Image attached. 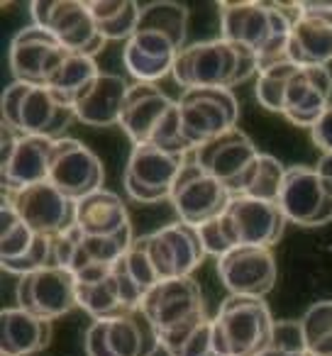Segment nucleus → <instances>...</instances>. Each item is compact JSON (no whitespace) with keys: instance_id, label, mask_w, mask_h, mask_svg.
I'll return each mask as SVG.
<instances>
[{"instance_id":"a18cd8bd","label":"nucleus","mask_w":332,"mask_h":356,"mask_svg":"<svg viewBox=\"0 0 332 356\" xmlns=\"http://www.w3.org/2000/svg\"><path fill=\"white\" fill-rule=\"evenodd\" d=\"M262 356H278V354H274V351H267V354H262Z\"/></svg>"},{"instance_id":"1a4fd4ad","label":"nucleus","mask_w":332,"mask_h":356,"mask_svg":"<svg viewBox=\"0 0 332 356\" xmlns=\"http://www.w3.org/2000/svg\"><path fill=\"white\" fill-rule=\"evenodd\" d=\"M283 215L298 227L332 222V186L313 166H288L278 195Z\"/></svg>"},{"instance_id":"4be33fe9","label":"nucleus","mask_w":332,"mask_h":356,"mask_svg":"<svg viewBox=\"0 0 332 356\" xmlns=\"http://www.w3.org/2000/svg\"><path fill=\"white\" fill-rule=\"evenodd\" d=\"M132 86L118 74L100 71L81 93L74 95L76 120L90 127H110L120 124L125 110V100Z\"/></svg>"},{"instance_id":"c9c22d12","label":"nucleus","mask_w":332,"mask_h":356,"mask_svg":"<svg viewBox=\"0 0 332 356\" xmlns=\"http://www.w3.org/2000/svg\"><path fill=\"white\" fill-rule=\"evenodd\" d=\"M198 234H200V242H203L205 252L213 254V257H225L228 252H232L237 247V239H235V232H232V225H230L228 215H218L213 218L210 222L200 225L198 227Z\"/></svg>"},{"instance_id":"0eeeda50","label":"nucleus","mask_w":332,"mask_h":356,"mask_svg":"<svg viewBox=\"0 0 332 356\" xmlns=\"http://www.w3.org/2000/svg\"><path fill=\"white\" fill-rule=\"evenodd\" d=\"M32 25L52 32L64 49L86 54L90 59L100 54L105 40L84 0H35L30 6Z\"/></svg>"},{"instance_id":"39448f33","label":"nucleus","mask_w":332,"mask_h":356,"mask_svg":"<svg viewBox=\"0 0 332 356\" xmlns=\"http://www.w3.org/2000/svg\"><path fill=\"white\" fill-rule=\"evenodd\" d=\"M274 317L262 298L228 296L213 317V341L220 356H262L269 351Z\"/></svg>"},{"instance_id":"473e14b6","label":"nucleus","mask_w":332,"mask_h":356,"mask_svg":"<svg viewBox=\"0 0 332 356\" xmlns=\"http://www.w3.org/2000/svg\"><path fill=\"white\" fill-rule=\"evenodd\" d=\"M283 178H286V166L271 154H259L252 173H249L247 184H244L242 195L267 203H278V195L283 188Z\"/></svg>"},{"instance_id":"4468645a","label":"nucleus","mask_w":332,"mask_h":356,"mask_svg":"<svg viewBox=\"0 0 332 356\" xmlns=\"http://www.w3.org/2000/svg\"><path fill=\"white\" fill-rule=\"evenodd\" d=\"M103 163L100 159L74 137H64L52 147L49 181L76 203L103 188Z\"/></svg>"},{"instance_id":"a19ab883","label":"nucleus","mask_w":332,"mask_h":356,"mask_svg":"<svg viewBox=\"0 0 332 356\" xmlns=\"http://www.w3.org/2000/svg\"><path fill=\"white\" fill-rule=\"evenodd\" d=\"M171 356H220L213 341V320H205Z\"/></svg>"},{"instance_id":"393cba45","label":"nucleus","mask_w":332,"mask_h":356,"mask_svg":"<svg viewBox=\"0 0 332 356\" xmlns=\"http://www.w3.org/2000/svg\"><path fill=\"white\" fill-rule=\"evenodd\" d=\"M52 341V322L22 310L6 307L0 312V351L3 356H32Z\"/></svg>"},{"instance_id":"f8f14e48","label":"nucleus","mask_w":332,"mask_h":356,"mask_svg":"<svg viewBox=\"0 0 332 356\" xmlns=\"http://www.w3.org/2000/svg\"><path fill=\"white\" fill-rule=\"evenodd\" d=\"M17 307L52 322L61 315H69L79 307V286L76 276L66 268L47 266L35 273H27L15 288Z\"/></svg>"},{"instance_id":"c03bdc74","label":"nucleus","mask_w":332,"mask_h":356,"mask_svg":"<svg viewBox=\"0 0 332 356\" xmlns=\"http://www.w3.org/2000/svg\"><path fill=\"white\" fill-rule=\"evenodd\" d=\"M315 168H317V173H320V176L325 178L327 184L332 186V154H322Z\"/></svg>"},{"instance_id":"ea45409f","label":"nucleus","mask_w":332,"mask_h":356,"mask_svg":"<svg viewBox=\"0 0 332 356\" xmlns=\"http://www.w3.org/2000/svg\"><path fill=\"white\" fill-rule=\"evenodd\" d=\"M32 86L20 83V81H13L3 95H0V113H3V124H8L10 129L20 132V110L22 103H25V95Z\"/></svg>"},{"instance_id":"49530a36","label":"nucleus","mask_w":332,"mask_h":356,"mask_svg":"<svg viewBox=\"0 0 332 356\" xmlns=\"http://www.w3.org/2000/svg\"><path fill=\"white\" fill-rule=\"evenodd\" d=\"M293 356H310V354H308V351H306V354H293Z\"/></svg>"},{"instance_id":"412c9836","label":"nucleus","mask_w":332,"mask_h":356,"mask_svg":"<svg viewBox=\"0 0 332 356\" xmlns=\"http://www.w3.org/2000/svg\"><path fill=\"white\" fill-rule=\"evenodd\" d=\"M186 159L189 156L164 152V149L152 147V144H137L129 152L122 184L147 188L149 193L159 195L161 200L169 198Z\"/></svg>"},{"instance_id":"f03ea898","label":"nucleus","mask_w":332,"mask_h":356,"mask_svg":"<svg viewBox=\"0 0 332 356\" xmlns=\"http://www.w3.org/2000/svg\"><path fill=\"white\" fill-rule=\"evenodd\" d=\"M171 74L184 90L232 88L252 76H259V59L254 51L235 47L220 37L186 44L176 54Z\"/></svg>"},{"instance_id":"cd10ccee","label":"nucleus","mask_w":332,"mask_h":356,"mask_svg":"<svg viewBox=\"0 0 332 356\" xmlns=\"http://www.w3.org/2000/svg\"><path fill=\"white\" fill-rule=\"evenodd\" d=\"M88 10L105 42H129L139 27L142 6L134 0H93L88 3Z\"/></svg>"},{"instance_id":"7ed1b4c3","label":"nucleus","mask_w":332,"mask_h":356,"mask_svg":"<svg viewBox=\"0 0 332 356\" xmlns=\"http://www.w3.org/2000/svg\"><path fill=\"white\" fill-rule=\"evenodd\" d=\"M120 127L132 139V147L152 144V147L181 154V156L193 154L181 132L179 100H171L154 83H134L129 88Z\"/></svg>"},{"instance_id":"72a5a7b5","label":"nucleus","mask_w":332,"mask_h":356,"mask_svg":"<svg viewBox=\"0 0 332 356\" xmlns=\"http://www.w3.org/2000/svg\"><path fill=\"white\" fill-rule=\"evenodd\" d=\"M306 349L310 356H332V300L313 302L301 317Z\"/></svg>"},{"instance_id":"2eb2a0df","label":"nucleus","mask_w":332,"mask_h":356,"mask_svg":"<svg viewBox=\"0 0 332 356\" xmlns=\"http://www.w3.org/2000/svg\"><path fill=\"white\" fill-rule=\"evenodd\" d=\"M276 259L271 249L235 247L218 259V278L230 296L262 298L276 286Z\"/></svg>"},{"instance_id":"58836bf2","label":"nucleus","mask_w":332,"mask_h":356,"mask_svg":"<svg viewBox=\"0 0 332 356\" xmlns=\"http://www.w3.org/2000/svg\"><path fill=\"white\" fill-rule=\"evenodd\" d=\"M269 351L278 356H293V354H306V337H303V327L296 320H281L274 322L271 332V344Z\"/></svg>"},{"instance_id":"ddd939ff","label":"nucleus","mask_w":332,"mask_h":356,"mask_svg":"<svg viewBox=\"0 0 332 356\" xmlns=\"http://www.w3.org/2000/svg\"><path fill=\"white\" fill-rule=\"evenodd\" d=\"M3 200H8L27 227L42 237H59L76 225V203L66 198L52 181L22 188L17 193H3Z\"/></svg>"},{"instance_id":"37998d69","label":"nucleus","mask_w":332,"mask_h":356,"mask_svg":"<svg viewBox=\"0 0 332 356\" xmlns=\"http://www.w3.org/2000/svg\"><path fill=\"white\" fill-rule=\"evenodd\" d=\"M310 137H313V144L320 149L322 154H332V105L325 110L317 124L310 129Z\"/></svg>"},{"instance_id":"dca6fc26","label":"nucleus","mask_w":332,"mask_h":356,"mask_svg":"<svg viewBox=\"0 0 332 356\" xmlns=\"http://www.w3.org/2000/svg\"><path fill=\"white\" fill-rule=\"evenodd\" d=\"M66 51L69 49H64L52 32L37 25L22 27L10 40V51H8L13 79L27 86H47L52 71Z\"/></svg>"},{"instance_id":"b1692460","label":"nucleus","mask_w":332,"mask_h":356,"mask_svg":"<svg viewBox=\"0 0 332 356\" xmlns=\"http://www.w3.org/2000/svg\"><path fill=\"white\" fill-rule=\"evenodd\" d=\"M179 47L157 32H134L129 42H125L122 61L125 69L137 83H157L166 74L174 71V61Z\"/></svg>"},{"instance_id":"79ce46f5","label":"nucleus","mask_w":332,"mask_h":356,"mask_svg":"<svg viewBox=\"0 0 332 356\" xmlns=\"http://www.w3.org/2000/svg\"><path fill=\"white\" fill-rule=\"evenodd\" d=\"M86 356H115L108 339V320H93L86 332Z\"/></svg>"},{"instance_id":"6ab92c4d","label":"nucleus","mask_w":332,"mask_h":356,"mask_svg":"<svg viewBox=\"0 0 332 356\" xmlns=\"http://www.w3.org/2000/svg\"><path fill=\"white\" fill-rule=\"evenodd\" d=\"M332 105V74L327 66H298L286 90L283 118L313 129Z\"/></svg>"},{"instance_id":"c85d7f7f","label":"nucleus","mask_w":332,"mask_h":356,"mask_svg":"<svg viewBox=\"0 0 332 356\" xmlns=\"http://www.w3.org/2000/svg\"><path fill=\"white\" fill-rule=\"evenodd\" d=\"M137 32H157L174 42L179 49L186 47V35H189V8L171 0H157L149 3L139 13Z\"/></svg>"},{"instance_id":"bb28decb","label":"nucleus","mask_w":332,"mask_h":356,"mask_svg":"<svg viewBox=\"0 0 332 356\" xmlns=\"http://www.w3.org/2000/svg\"><path fill=\"white\" fill-rule=\"evenodd\" d=\"M108 339L115 356H154L161 349L157 330L142 307L108 320Z\"/></svg>"},{"instance_id":"7c9ffc66","label":"nucleus","mask_w":332,"mask_h":356,"mask_svg":"<svg viewBox=\"0 0 332 356\" xmlns=\"http://www.w3.org/2000/svg\"><path fill=\"white\" fill-rule=\"evenodd\" d=\"M98 74L100 69L95 64V59H90L86 54H76V51H66L59 64H56V69L52 71L49 81H47V88L74 100V95L81 93Z\"/></svg>"},{"instance_id":"5701e85b","label":"nucleus","mask_w":332,"mask_h":356,"mask_svg":"<svg viewBox=\"0 0 332 356\" xmlns=\"http://www.w3.org/2000/svg\"><path fill=\"white\" fill-rule=\"evenodd\" d=\"M52 147H54V142H49V139L22 134L15 149L6 159H0L3 193H17L22 188L49 181Z\"/></svg>"},{"instance_id":"6e6552de","label":"nucleus","mask_w":332,"mask_h":356,"mask_svg":"<svg viewBox=\"0 0 332 356\" xmlns=\"http://www.w3.org/2000/svg\"><path fill=\"white\" fill-rule=\"evenodd\" d=\"M169 200L179 215V222L200 227L228 210V205L232 203V193L200 163H196L193 156H189L171 188Z\"/></svg>"},{"instance_id":"a878e982","label":"nucleus","mask_w":332,"mask_h":356,"mask_svg":"<svg viewBox=\"0 0 332 356\" xmlns=\"http://www.w3.org/2000/svg\"><path fill=\"white\" fill-rule=\"evenodd\" d=\"M76 227L90 237H110L132 227L122 198L113 191H95L86 198L76 200Z\"/></svg>"},{"instance_id":"4c0bfd02","label":"nucleus","mask_w":332,"mask_h":356,"mask_svg":"<svg viewBox=\"0 0 332 356\" xmlns=\"http://www.w3.org/2000/svg\"><path fill=\"white\" fill-rule=\"evenodd\" d=\"M6 273H15V276H27V273H35L40 268L52 266V237H42L37 234L32 249L25 257L15 259V261H3L0 264Z\"/></svg>"},{"instance_id":"c756f323","label":"nucleus","mask_w":332,"mask_h":356,"mask_svg":"<svg viewBox=\"0 0 332 356\" xmlns=\"http://www.w3.org/2000/svg\"><path fill=\"white\" fill-rule=\"evenodd\" d=\"M76 286H79V307H84V312H88L93 320H115V317L129 312L120 298L113 268L100 281L76 283Z\"/></svg>"},{"instance_id":"a211bd4d","label":"nucleus","mask_w":332,"mask_h":356,"mask_svg":"<svg viewBox=\"0 0 332 356\" xmlns=\"http://www.w3.org/2000/svg\"><path fill=\"white\" fill-rule=\"evenodd\" d=\"M232 225L237 247H264L271 249L286 229V215L278 203L232 195V203L225 210Z\"/></svg>"},{"instance_id":"f3484780","label":"nucleus","mask_w":332,"mask_h":356,"mask_svg":"<svg viewBox=\"0 0 332 356\" xmlns=\"http://www.w3.org/2000/svg\"><path fill=\"white\" fill-rule=\"evenodd\" d=\"M291 30V61L327 66L332 61V3H296Z\"/></svg>"},{"instance_id":"2f4dec72","label":"nucleus","mask_w":332,"mask_h":356,"mask_svg":"<svg viewBox=\"0 0 332 356\" xmlns=\"http://www.w3.org/2000/svg\"><path fill=\"white\" fill-rule=\"evenodd\" d=\"M37 234L25 225V220L17 215L8 200L0 205V264L3 261H15V259L25 257L35 244Z\"/></svg>"},{"instance_id":"9d476101","label":"nucleus","mask_w":332,"mask_h":356,"mask_svg":"<svg viewBox=\"0 0 332 356\" xmlns=\"http://www.w3.org/2000/svg\"><path fill=\"white\" fill-rule=\"evenodd\" d=\"M144 247L159 281L189 278L208 257L198 227H191L186 222H171L157 232L144 234Z\"/></svg>"},{"instance_id":"f704fd0d","label":"nucleus","mask_w":332,"mask_h":356,"mask_svg":"<svg viewBox=\"0 0 332 356\" xmlns=\"http://www.w3.org/2000/svg\"><path fill=\"white\" fill-rule=\"evenodd\" d=\"M298 64L288 61V64H278L271 69H264L257 76V100L264 110L269 113L283 115V103H286V90L291 83L293 74H296Z\"/></svg>"},{"instance_id":"f257e3e1","label":"nucleus","mask_w":332,"mask_h":356,"mask_svg":"<svg viewBox=\"0 0 332 356\" xmlns=\"http://www.w3.org/2000/svg\"><path fill=\"white\" fill-rule=\"evenodd\" d=\"M220 32L223 40L235 47L254 51L259 59V74L291 61V30L296 13L293 6L271 3H220Z\"/></svg>"},{"instance_id":"e433bc0d","label":"nucleus","mask_w":332,"mask_h":356,"mask_svg":"<svg viewBox=\"0 0 332 356\" xmlns=\"http://www.w3.org/2000/svg\"><path fill=\"white\" fill-rule=\"evenodd\" d=\"M122 259H125V266H127L129 276L137 281V286L142 288L144 293H149L157 283H161L152 266V259H149V254H147V247H144V237L134 239L132 247L127 249V254H125Z\"/></svg>"},{"instance_id":"423d86ee","label":"nucleus","mask_w":332,"mask_h":356,"mask_svg":"<svg viewBox=\"0 0 332 356\" xmlns=\"http://www.w3.org/2000/svg\"><path fill=\"white\" fill-rule=\"evenodd\" d=\"M181 132L191 149L237 127L239 103L230 88H193L179 98Z\"/></svg>"},{"instance_id":"aec40b11","label":"nucleus","mask_w":332,"mask_h":356,"mask_svg":"<svg viewBox=\"0 0 332 356\" xmlns=\"http://www.w3.org/2000/svg\"><path fill=\"white\" fill-rule=\"evenodd\" d=\"M76 120L74 100L47 86H32L20 110V134L59 142Z\"/></svg>"},{"instance_id":"20e7f679","label":"nucleus","mask_w":332,"mask_h":356,"mask_svg":"<svg viewBox=\"0 0 332 356\" xmlns=\"http://www.w3.org/2000/svg\"><path fill=\"white\" fill-rule=\"evenodd\" d=\"M142 312L159 334V344L166 354H174L205 320L203 291L193 276L161 281L144 296Z\"/></svg>"},{"instance_id":"9b49d317","label":"nucleus","mask_w":332,"mask_h":356,"mask_svg":"<svg viewBox=\"0 0 332 356\" xmlns=\"http://www.w3.org/2000/svg\"><path fill=\"white\" fill-rule=\"evenodd\" d=\"M193 161L200 163L213 178L230 191L232 195H242L244 184L259 159V152L254 142L242 129H230L210 142L200 144L193 154Z\"/></svg>"}]
</instances>
